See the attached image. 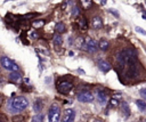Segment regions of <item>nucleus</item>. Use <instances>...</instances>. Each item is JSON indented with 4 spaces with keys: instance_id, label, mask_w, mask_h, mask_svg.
I'll list each match as a JSON object with an SVG mask.
<instances>
[{
    "instance_id": "17",
    "label": "nucleus",
    "mask_w": 146,
    "mask_h": 122,
    "mask_svg": "<svg viewBox=\"0 0 146 122\" xmlns=\"http://www.w3.org/2000/svg\"><path fill=\"white\" fill-rule=\"evenodd\" d=\"M42 101L40 100V99H36L35 101H34V104H33V109L35 111V112H40L41 109H42Z\"/></svg>"
},
{
    "instance_id": "15",
    "label": "nucleus",
    "mask_w": 146,
    "mask_h": 122,
    "mask_svg": "<svg viewBox=\"0 0 146 122\" xmlns=\"http://www.w3.org/2000/svg\"><path fill=\"white\" fill-rule=\"evenodd\" d=\"M108 48H110V42H108L107 40H105V39L99 40V42H98V49L105 51V50H107Z\"/></svg>"
},
{
    "instance_id": "36",
    "label": "nucleus",
    "mask_w": 146,
    "mask_h": 122,
    "mask_svg": "<svg viewBox=\"0 0 146 122\" xmlns=\"http://www.w3.org/2000/svg\"><path fill=\"white\" fill-rule=\"evenodd\" d=\"M1 80H2V79H1V78H0V81H1Z\"/></svg>"
},
{
    "instance_id": "34",
    "label": "nucleus",
    "mask_w": 146,
    "mask_h": 122,
    "mask_svg": "<svg viewBox=\"0 0 146 122\" xmlns=\"http://www.w3.org/2000/svg\"><path fill=\"white\" fill-rule=\"evenodd\" d=\"M140 122H146V120H143V121H140Z\"/></svg>"
},
{
    "instance_id": "24",
    "label": "nucleus",
    "mask_w": 146,
    "mask_h": 122,
    "mask_svg": "<svg viewBox=\"0 0 146 122\" xmlns=\"http://www.w3.org/2000/svg\"><path fill=\"white\" fill-rule=\"evenodd\" d=\"M119 105V100L117 99H115V98H112L111 100H110V107H115V106H117Z\"/></svg>"
},
{
    "instance_id": "11",
    "label": "nucleus",
    "mask_w": 146,
    "mask_h": 122,
    "mask_svg": "<svg viewBox=\"0 0 146 122\" xmlns=\"http://www.w3.org/2000/svg\"><path fill=\"white\" fill-rule=\"evenodd\" d=\"M91 27L94 30H100L103 27V21L99 16H95L92 19H91Z\"/></svg>"
},
{
    "instance_id": "35",
    "label": "nucleus",
    "mask_w": 146,
    "mask_h": 122,
    "mask_svg": "<svg viewBox=\"0 0 146 122\" xmlns=\"http://www.w3.org/2000/svg\"><path fill=\"white\" fill-rule=\"evenodd\" d=\"M0 122H3V120H2V119H0Z\"/></svg>"
},
{
    "instance_id": "2",
    "label": "nucleus",
    "mask_w": 146,
    "mask_h": 122,
    "mask_svg": "<svg viewBox=\"0 0 146 122\" xmlns=\"http://www.w3.org/2000/svg\"><path fill=\"white\" fill-rule=\"evenodd\" d=\"M123 59H124V65L125 64H130V63H136L137 60V52L135 49L132 48H125L123 50L120 51Z\"/></svg>"
},
{
    "instance_id": "31",
    "label": "nucleus",
    "mask_w": 146,
    "mask_h": 122,
    "mask_svg": "<svg viewBox=\"0 0 146 122\" xmlns=\"http://www.w3.org/2000/svg\"><path fill=\"white\" fill-rule=\"evenodd\" d=\"M2 103H3V97H2V95H0V107L2 106Z\"/></svg>"
},
{
    "instance_id": "18",
    "label": "nucleus",
    "mask_w": 146,
    "mask_h": 122,
    "mask_svg": "<svg viewBox=\"0 0 146 122\" xmlns=\"http://www.w3.org/2000/svg\"><path fill=\"white\" fill-rule=\"evenodd\" d=\"M52 41H54V44L57 46V47L58 46H62V43H63V39H62V36L59 34H55Z\"/></svg>"
},
{
    "instance_id": "27",
    "label": "nucleus",
    "mask_w": 146,
    "mask_h": 122,
    "mask_svg": "<svg viewBox=\"0 0 146 122\" xmlns=\"http://www.w3.org/2000/svg\"><path fill=\"white\" fill-rule=\"evenodd\" d=\"M30 36L32 38V39H38V36H39V34L35 32V31H32V32H30Z\"/></svg>"
},
{
    "instance_id": "13",
    "label": "nucleus",
    "mask_w": 146,
    "mask_h": 122,
    "mask_svg": "<svg viewBox=\"0 0 146 122\" xmlns=\"http://www.w3.org/2000/svg\"><path fill=\"white\" fill-rule=\"evenodd\" d=\"M98 67H99L100 71L106 73V72H108L111 70V64L105 62V60H98Z\"/></svg>"
},
{
    "instance_id": "30",
    "label": "nucleus",
    "mask_w": 146,
    "mask_h": 122,
    "mask_svg": "<svg viewBox=\"0 0 146 122\" xmlns=\"http://www.w3.org/2000/svg\"><path fill=\"white\" fill-rule=\"evenodd\" d=\"M108 11H110L111 14H113L115 17H119V14L116 13V10H114V9H108Z\"/></svg>"
},
{
    "instance_id": "29",
    "label": "nucleus",
    "mask_w": 146,
    "mask_h": 122,
    "mask_svg": "<svg viewBox=\"0 0 146 122\" xmlns=\"http://www.w3.org/2000/svg\"><path fill=\"white\" fill-rule=\"evenodd\" d=\"M140 95H141V97L146 100V88H144V89L140 90Z\"/></svg>"
},
{
    "instance_id": "1",
    "label": "nucleus",
    "mask_w": 146,
    "mask_h": 122,
    "mask_svg": "<svg viewBox=\"0 0 146 122\" xmlns=\"http://www.w3.org/2000/svg\"><path fill=\"white\" fill-rule=\"evenodd\" d=\"M29 105V101L25 97L23 96H18V97H15L11 103H10V107L14 109V111H23Z\"/></svg>"
},
{
    "instance_id": "32",
    "label": "nucleus",
    "mask_w": 146,
    "mask_h": 122,
    "mask_svg": "<svg viewBox=\"0 0 146 122\" xmlns=\"http://www.w3.org/2000/svg\"><path fill=\"white\" fill-rule=\"evenodd\" d=\"M33 16H36V14H27V15H25V17H33Z\"/></svg>"
},
{
    "instance_id": "16",
    "label": "nucleus",
    "mask_w": 146,
    "mask_h": 122,
    "mask_svg": "<svg viewBox=\"0 0 146 122\" xmlns=\"http://www.w3.org/2000/svg\"><path fill=\"white\" fill-rule=\"evenodd\" d=\"M97 99H98V101H99L100 104H104V103H106V100H107V95H106L104 91H99V92L97 93Z\"/></svg>"
},
{
    "instance_id": "10",
    "label": "nucleus",
    "mask_w": 146,
    "mask_h": 122,
    "mask_svg": "<svg viewBox=\"0 0 146 122\" xmlns=\"http://www.w3.org/2000/svg\"><path fill=\"white\" fill-rule=\"evenodd\" d=\"M21 81H22V75L17 71H14L9 74V82L18 84V83H21Z\"/></svg>"
},
{
    "instance_id": "28",
    "label": "nucleus",
    "mask_w": 146,
    "mask_h": 122,
    "mask_svg": "<svg viewBox=\"0 0 146 122\" xmlns=\"http://www.w3.org/2000/svg\"><path fill=\"white\" fill-rule=\"evenodd\" d=\"M23 120H24L23 116H15V117H13V121L14 122H22Z\"/></svg>"
},
{
    "instance_id": "5",
    "label": "nucleus",
    "mask_w": 146,
    "mask_h": 122,
    "mask_svg": "<svg viewBox=\"0 0 146 122\" xmlns=\"http://www.w3.org/2000/svg\"><path fill=\"white\" fill-rule=\"evenodd\" d=\"M0 63H1V66L5 68V70H8V71H18V65L13 62L10 58H8L7 56H1L0 57Z\"/></svg>"
},
{
    "instance_id": "21",
    "label": "nucleus",
    "mask_w": 146,
    "mask_h": 122,
    "mask_svg": "<svg viewBox=\"0 0 146 122\" xmlns=\"http://www.w3.org/2000/svg\"><path fill=\"white\" fill-rule=\"evenodd\" d=\"M55 30H56L58 33H63V32H65V25H64V23H62V22L57 23L56 26H55Z\"/></svg>"
},
{
    "instance_id": "3",
    "label": "nucleus",
    "mask_w": 146,
    "mask_h": 122,
    "mask_svg": "<svg viewBox=\"0 0 146 122\" xmlns=\"http://www.w3.org/2000/svg\"><path fill=\"white\" fill-rule=\"evenodd\" d=\"M56 88H57L58 92H60V93H63V95H66V93H68V92L72 90V88H73V82H72L71 80H67V79H62V80H59V81L57 82Z\"/></svg>"
},
{
    "instance_id": "4",
    "label": "nucleus",
    "mask_w": 146,
    "mask_h": 122,
    "mask_svg": "<svg viewBox=\"0 0 146 122\" xmlns=\"http://www.w3.org/2000/svg\"><path fill=\"white\" fill-rule=\"evenodd\" d=\"M60 117V109L57 104H52L48 112V120L49 122H59Z\"/></svg>"
},
{
    "instance_id": "7",
    "label": "nucleus",
    "mask_w": 146,
    "mask_h": 122,
    "mask_svg": "<svg viewBox=\"0 0 146 122\" xmlns=\"http://www.w3.org/2000/svg\"><path fill=\"white\" fill-rule=\"evenodd\" d=\"M76 98L79 101H82V103H90L94 100V96L90 91H81L78 93Z\"/></svg>"
},
{
    "instance_id": "12",
    "label": "nucleus",
    "mask_w": 146,
    "mask_h": 122,
    "mask_svg": "<svg viewBox=\"0 0 146 122\" xmlns=\"http://www.w3.org/2000/svg\"><path fill=\"white\" fill-rule=\"evenodd\" d=\"M76 24H78V26H79V29L81 30V31H87L88 30V22H87V19L84 18V17H80L78 21H76Z\"/></svg>"
},
{
    "instance_id": "22",
    "label": "nucleus",
    "mask_w": 146,
    "mask_h": 122,
    "mask_svg": "<svg viewBox=\"0 0 146 122\" xmlns=\"http://www.w3.org/2000/svg\"><path fill=\"white\" fill-rule=\"evenodd\" d=\"M43 24H44V21H43V19L33 21V23H32V26H33V27H35V29H38V27H41V26H43Z\"/></svg>"
},
{
    "instance_id": "25",
    "label": "nucleus",
    "mask_w": 146,
    "mask_h": 122,
    "mask_svg": "<svg viewBox=\"0 0 146 122\" xmlns=\"http://www.w3.org/2000/svg\"><path fill=\"white\" fill-rule=\"evenodd\" d=\"M135 30H136V32H138V33H140V34H144V35H146V31H144L140 26H136L135 27Z\"/></svg>"
},
{
    "instance_id": "6",
    "label": "nucleus",
    "mask_w": 146,
    "mask_h": 122,
    "mask_svg": "<svg viewBox=\"0 0 146 122\" xmlns=\"http://www.w3.org/2000/svg\"><path fill=\"white\" fill-rule=\"evenodd\" d=\"M81 49H84L88 52H95V51L98 50V43H97L96 40H94L91 38H87L86 40H83Z\"/></svg>"
},
{
    "instance_id": "33",
    "label": "nucleus",
    "mask_w": 146,
    "mask_h": 122,
    "mask_svg": "<svg viewBox=\"0 0 146 122\" xmlns=\"http://www.w3.org/2000/svg\"><path fill=\"white\" fill-rule=\"evenodd\" d=\"M100 3H102V5H105V3H106V0H100Z\"/></svg>"
},
{
    "instance_id": "9",
    "label": "nucleus",
    "mask_w": 146,
    "mask_h": 122,
    "mask_svg": "<svg viewBox=\"0 0 146 122\" xmlns=\"http://www.w3.org/2000/svg\"><path fill=\"white\" fill-rule=\"evenodd\" d=\"M128 65V68H127V76L132 79V78H136L137 75V66H136V63H130V64H127Z\"/></svg>"
},
{
    "instance_id": "20",
    "label": "nucleus",
    "mask_w": 146,
    "mask_h": 122,
    "mask_svg": "<svg viewBox=\"0 0 146 122\" xmlns=\"http://www.w3.org/2000/svg\"><path fill=\"white\" fill-rule=\"evenodd\" d=\"M83 9H89L92 6V0H80Z\"/></svg>"
},
{
    "instance_id": "23",
    "label": "nucleus",
    "mask_w": 146,
    "mask_h": 122,
    "mask_svg": "<svg viewBox=\"0 0 146 122\" xmlns=\"http://www.w3.org/2000/svg\"><path fill=\"white\" fill-rule=\"evenodd\" d=\"M32 122H43V115L42 114H36L32 117Z\"/></svg>"
},
{
    "instance_id": "19",
    "label": "nucleus",
    "mask_w": 146,
    "mask_h": 122,
    "mask_svg": "<svg viewBox=\"0 0 146 122\" xmlns=\"http://www.w3.org/2000/svg\"><path fill=\"white\" fill-rule=\"evenodd\" d=\"M136 105H137V107L140 109V111H146V103L144 101V100H140V99H137L136 101Z\"/></svg>"
},
{
    "instance_id": "26",
    "label": "nucleus",
    "mask_w": 146,
    "mask_h": 122,
    "mask_svg": "<svg viewBox=\"0 0 146 122\" xmlns=\"http://www.w3.org/2000/svg\"><path fill=\"white\" fill-rule=\"evenodd\" d=\"M72 15H73L74 17L79 15V8H78V7H74V8L72 9Z\"/></svg>"
},
{
    "instance_id": "14",
    "label": "nucleus",
    "mask_w": 146,
    "mask_h": 122,
    "mask_svg": "<svg viewBox=\"0 0 146 122\" xmlns=\"http://www.w3.org/2000/svg\"><path fill=\"white\" fill-rule=\"evenodd\" d=\"M119 106H120V109H121V112H122V114L124 116H129L130 115V108H129V106H128V104L125 101H121L119 104Z\"/></svg>"
},
{
    "instance_id": "8",
    "label": "nucleus",
    "mask_w": 146,
    "mask_h": 122,
    "mask_svg": "<svg viewBox=\"0 0 146 122\" xmlns=\"http://www.w3.org/2000/svg\"><path fill=\"white\" fill-rule=\"evenodd\" d=\"M74 119H75V111L72 108H67L64 112L62 122H74Z\"/></svg>"
}]
</instances>
